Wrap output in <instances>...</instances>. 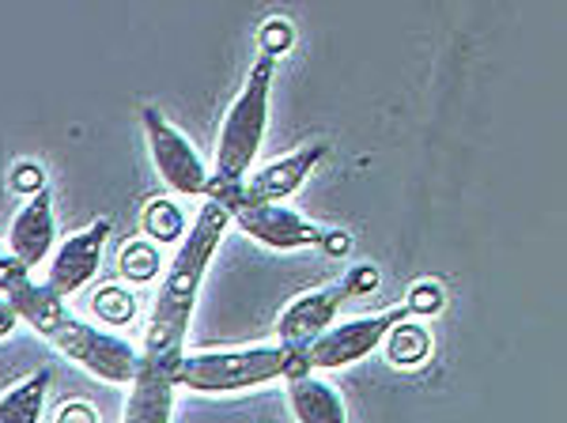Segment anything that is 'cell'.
Here are the masks:
<instances>
[{"mask_svg": "<svg viewBox=\"0 0 567 423\" xmlns=\"http://www.w3.org/2000/svg\"><path fill=\"white\" fill-rule=\"evenodd\" d=\"M227 224H231L227 208L208 197L194 216V224H189L186 238L178 243L175 257H171L167 269L159 276L148 333H144V352H141L144 363L175 371V363L182 360V344H186L189 321H194L200 283H205L208 265H213L219 243H224Z\"/></svg>", "mask_w": 567, "mask_h": 423, "instance_id": "obj_1", "label": "cell"}, {"mask_svg": "<svg viewBox=\"0 0 567 423\" xmlns=\"http://www.w3.org/2000/svg\"><path fill=\"white\" fill-rule=\"evenodd\" d=\"M4 299L16 307L20 321H31L34 333H42L61 355H69L72 363H80L95 379L110 385H130L141 371V352L130 340L80 318L65 299L53 296L31 272L16 276L4 288Z\"/></svg>", "mask_w": 567, "mask_h": 423, "instance_id": "obj_2", "label": "cell"}, {"mask_svg": "<svg viewBox=\"0 0 567 423\" xmlns=\"http://www.w3.org/2000/svg\"><path fill=\"white\" fill-rule=\"evenodd\" d=\"M303 374H310L303 348L254 344L224 348V352H182L171 379L194 393H239L277 379H303Z\"/></svg>", "mask_w": 567, "mask_h": 423, "instance_id": "obj_3", "label": "cell"}, {"mask_svg": "<svg viewBox=\"0 0 567 423\" xmlns=\"http://www.w3.org/2000/svg\"><path fill=\"white\" fill-rule=\"evenodd\" d=\"M272 76H277V61L261 53L254 61L250 76H246L243 91L235 95V103L227 106L224 125H219L216 136V167H213L216 186H239L246 174H250L254 159H258L265 128H269Z\"/></svg>", "mask_w": 567, "mask_h": 423, "instance_id": "obj_4", "label": "cell"}, {"mask_svg": "<svg viewBox=\"0 0 567 423\" xmlns=\"http://www.w3.org/2000/svg\"><path fill=\"white\" fill-rule=\"evenodd\" d=\"M379 288V269L374 265H352L349 272H341L333 283H322L315 291H303L299 299H291L277 318V344L284 348H303L315 337H322L333 326L337 310L344 302L371 296Z\"/></svg>", "mask_w": 567, "mask_h": 423, "instance_id": "obj_5", "label": "cell"}, {"mask_svg": "<svg viewBox=\"0 0 567 423\" xmlns=\"http://www.w3.org/2000/svg\"><path fill=\"white\" fill-rule=\"evenodd\" d=\"M141 125L144 136H148V155L155 163V174L167 182V189L178 193V197H200V200L213 197V171L205 167L194 141L182 128L171 125L163 117V110H155L148 103L141 106Z\"/></svg>", "mask_w": 567, "mask_h": 423, "instance_id": "obj_6", "label": "cell"}, {"mask_svg": "<svg viewBox=\"0 0 567 423\" xmlns=\"http://www.w3.org/2000/svg\"><path fill=\"white\" fill-rule=\"evenodd\" d=\"M401 318H409L405 307L379 310V314L349 318V321H341V326H329L322 337H315L310 344H303V360L310 367V374L341 371V367L368 360L371 352H379L382 340H386V333Z\"/></svg>", "mask_w": 567, "mask_h": 423, "instance_id": "obj_7", "label": "cell"}, {"mask_svg": "<svg viewBox=\"0 0 567 423\" xmlns=\"http://www.w3.org/2000/svg\"><path fill=\"white\" fill-rule=\"evenodd\" d=\"M326 144H303V148L280 155V159L265 163L261 171L246 174L239 186H216L213 182V200H219L224 208L235 205H284L303 182L310 178V171L322 163Z\"/></svg>", "mask_w": 567, "mask_h": 423, "instance_id": "obj_8", "label": "cell"}, {"mask_svg": "<svg viewBox=\"0 0 567 423\" xmlns=\"http://www.w3.org/2000/svg\"><path fill=\"white\" fill-rule=\"evenodd\" d=\"M106 238H110V219L99 216V219H91L87 227L72 231L65 243H58V250H53L50 261H45V280H42L45 288L61 299L84 291L99 272Z\"/></svg>", "mask_w": 567, "mask_h": 423, "instance_id": "obj_9", "label": "cell"}, {"mask_svg": "<svg viewBox=\"0 0 567 423\" xmlns=\"http://www.w3.org/2000/svg\"><path fill=\"white\" fill-rule=\"evenodd\" d=\"M231 224L243 227V235H250L254 243L269 246V250H310L322 246L326 227L310 224L307 216H299L288 205H235L227 208Z\"/></svg>", "mask_w": 567, "mask_h": 423, "instance_id": "obj_10", "label": "cell"}, {"mask_svg": "<svg viewBox=\"0 0 567 423\" xmlns=\"http://www.w3.org/2000/svg\"><path fill=\"white\" fill-rule=\"evenodd\" d=\"M8 257L16 265H23L27 272H34L39 265L50 261V254L58 250V227H53V193L42 189L34 197H27L20 212L12 216L8 227Z\"/></svg>", "mask_w": 567, "mask_h": 423, "instance_id": "obj_11", "label": "cell"}, {"mask_svg": "<svg viewBox=\"0 0 567 423\" xmlns=\"http://www.w3.org/2000/svg\"><path fill=\"white\" fill-rule=\"evenodd\" d=\"M175 409V379L167 367L141 360V371L130 382V401H125L122 423H171Z\"/></svg>", "mask_w": 567, "mask_h": 423, "instance_id": "obj_12", "label": "cell"}, {"mask_svg": "<svg viewBox=\"0 0 567 423\" xmlns=\"http://www.w3.org/2000/svg\"><path fill=\"white\" fill-rule=\"evenodd\" d=\"M288 404H291L296 423H349L341 393H337V385H329L322 374L288 379Z\"/></svg>", "mask_w": 567, "mask_h": 423, "instance_id": "obj_13", "label": "cell"}, {"mask_svg": "<svg viewBox=\"0 0 567 423\" xmlns=\"http://www.w3.org/2000/svg\"><path fill=\"white\" fill-rule=\"evenodd\" d=\"M50 371H34L0 393V423H42Z\"/></svg>", "mask_w": 567, "mask_h": 423, "instance_id": "obj_14", "label": "cell"}, {"mask_svg": "<svg viewBox=\"0 0 567 423\" xmlns=\"http://www.w3.org/2000/svg\"><path fill=\"white\" fill-rule=\"evenodd\" d=\"M382 348H386V360L393 367H420L432 355V333L420 321L401 318L386 333V340H382Z\"/></svg>", "mask_w": 567, "mask_h": 423, "instance_id": "obj_15", "label": "cell"}, {"mask_svg": "<svg viewBox=\"0 0 567 423\" xmlns=\"http://www.w3.org/2000/svg\"><path fill=\"white\" fill-rule=\"evenodd\" d=\"M141 227L152 243H182L189 231L186 212H182L171 197H152L141 208Z\"/></svg>", "mask_w": 567, "mask_h": 423, "instance_id": "obj_16", "label": "cell"}, {"mask_svg": "<svg viewBox=\"0 0 567 423\" xmlns=\"http://www.w3.org/2000/svg\"><path fill=\"white\" fill-rule=\"evenodd\" d=\"M91 314L99 318V326L103 329H122L130 326L136 318V299L130 288H122V283H103V288L95 291V299H91Z\"/></svg>", "mask_w": 567, "mask_h": 423, "instance_id": "obj_17", "label": "cell"}, {"mask_svg": "<svg viewBox=\"0 0 567 423\" xmlns=\"http://www.w3.org/2000/svg\"><path fill=\"white\" fill-rule=\"evenodd\" d=\"M117 269H122V276H130V280L144 283L159 272V254H155L152 243H130L122 257H117Z\"/></svg>", "mask_w": 567, "mask_h": 423, "instance_id": "obj_18", "label": "cell"}, {"mask_svg": "<svg viewBox=\"0 0 567 423\" xmlns=\"http://www.w3.org/2000/svg\"><path fill=\"white\" fill-rule=\"evenodd\" d=\"M443 302H446V291H443V283L439 280H416L413 288H409V296H405V314L409 318H432L443 310Z\"/></svg>", "mask_w": 567, "mask_h": 423, "instance_id": "obj_19", "label": "cell"}, {"mask_svg": "<svg viewBox=\"0 0 567 423\" xmlns=\"http://www.w3.org/2000/svg\"><path fill=\"white\" fill-rule=\"evenodd\" d=\"M258 42H261V53L265 58L277 61L284 50H291V42H296V27H291L284 16H269L261 27H258Z\"/></svg>", "mask_w": 567, "mask_h": 423, "instance_id": "obj_20", "label": "cell"}, {"mask_svg": "<svg viewBox=\"0 0 567 423\" xmlns=\"http://www.w3.org/2000/svg\"><path fill=\"white\" fill-rule=\"evenodd\" d=\"M12 189L16 193H23V197H34V193H42V189H50L45 186V171L39 167V163H16L12 167Z\"/></svg>", "mask_w": 567, "mask_h": 423, "instance_id": "obj_21", "label": "cell"}, {"mask_svg": "<svg viewBox=\"0 0 567 423\" xmlns=\"http://www.w3.org/2000/svg\"><path fill=\"white\" fill-rule=\"evenodd\" d=\"M53 423H99V412L91 409V404L84 401H69L65 409L58 412V420Z\"/></svg>", "mask_w": 567, "mask_h": 423, "instance_id": "obj_22", "label": "cell"}, {"mask_svg": "<svg viewBox=\"0 0 567 423\" xmlns=\"http://www.w3.org/2000/svg\"><path fill=\"white\" fill-rule=\"evenodd\" d=\"M322 254H329V257H344L352 250V238L344 235V231H329L326 227V235H322V246H318Z\"/></svg>", "mask_w": 567, "mask_h": 423, "instance_id": "obj_23", "label": "cell"}, {"mask_svg": "<svg viewBox=\"0 0 567 423\" xmlns=\"http://www.w3.org/2000/svg\"><path fill=\"white\" fill-rule=\"evenodd\" d=\"M20 272H27V269H23V265H16L12 257H8L4 246H0V296H4V288H8V283H12Z\"/></svg>", "mask_w": 567, "mask_h": 423, "instance_id": "obj_24", "label": "cell"}, {"mask_svg": "<svg viewBox=\"0 0 567 423\" xmlns=\"http://www.w3.org/2000/svg\"><path fill=\"white\" fill-rule=\"evenodd\" d=\"M16 326H20V314H16L12 302H8L4 296H0V340L12 337V333H16Z\"/></svg>", "mask_w": 567, "mask_h": 423, "instance_id": "obj_25", "label": "cell"}]
</instances>
